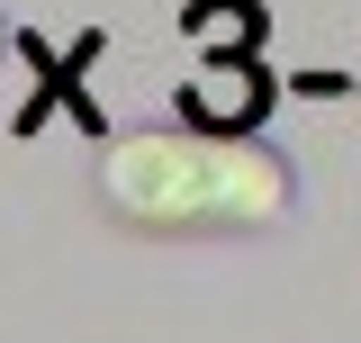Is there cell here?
Masks as SVG:
<instances>
[{
	"label": "cell",
	"instance_id": "1",
	"mask_svg": "<svg viewBox=\"0 0 361 343\" xmlns=\"http://www.w3.org/2000/svg\"><path fill=\"white\" fill-rule=\"evenodd\" d=\"M99 208L135 235H262L298 208V172L262 136H109L99 145Z\"/></svg>",
	"mask_w": 361,
	"mask_h": 343
},
{
	"label": "cell",
	"instance_id": "2",
	"mask_svg": "<svg viewBox=\"0 0 361 343\" xmlns=\"http://www.w3.org/2000/svg\"><path fill=\"white\" fill-rule=\"evenodd\" d=\"M180 109L199 118V136H244L253 109H262V82H253L244 64H226V73H199V82L180 90Z\"/></svg>",
	"mask_w": 361,
	"mask_h": 343
}]
</instances>
